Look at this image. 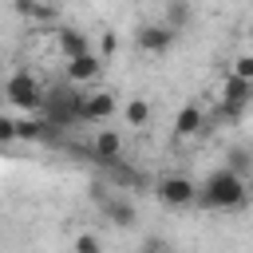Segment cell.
Instances as JSON below:
<instances>
[{
	"label": "cell",
	"instance_id": "cell-12",
	"mask_svg": "<svg viewBox=\"0 0 253 253\" xmlns=\"http://www.w3.org/2000/svg\"><path fill=\"white\" fill-rule=\"evenodd\" d=\"M202 130H206V115H202V107L186 103V107L178 111V119H174V134H178V138H194V134H202Z\"/></svg>",
	"mask_w": 253,
	"mask_h": 253
},
{
	"label": "cell",
	"instance_id": "cell-11",
	"mask_svg": "<svg viewBox=\"0 0 253 253\" xmlns=\"http://www.w3.org/2000/svg\"><path fill=\"white\" fill-rule=\"evenodd\" d=\"M55 43H59L63 59H71V55H83V51H91V40H87V32H83V28H71V24L55 32Z\"/></svg>",
	"mask_w": 253,
	"mask_h": 253
},
{
	"label": "cell",
	"instance_id": "cell-22",
	"mask_svg": "<svg viewBox=\"0 0 253 253\" xmlns=\"http://www.w3.org/2000/svg\"><path fill=\"white\" fill-rule=\"evenodd\" d=\"M115 47H119V40H115V36H111V32H107V36H103V55H111V51H115Z\"/></svg>",
	"mask_w": 253,
	"mask_h": 253
},
{
	"label": "cell",
	"instance_id": "cell-6",
	"mask_svg": "<svg viewBox=\"0 0 253 253\" xmlns=\"http://www.w3.org/2000/svg\"><path fill=\"white\" fill-rule=\"evenodd\" d=\"M154 194H158V198H162L166 206L182 210V206H194L198 182H190L186 174H166V178H158V182H154Z\"/></svg>",
	"mask_w": 253,
	"mask_h": 253
},
{
	"label": "cell",
	"instance_id": "cell-1",
	"mask_svg": "<svg viewBox=\"0 0 253 253\" xmlns=\"http://www.w3.org/2000/svg\"><path fill=\"white\" fill-rule=\"evenodd\" d=\"M245 198H249L245 178H241V174H233L229 166L213 170V174L198 186V194H194V202H198V206H206V210H221V213L241 210V206H245Z\"/></svg>",
	"mask_w": 253,
	"mask_h": 253
},
{
	"label": "cell",
	"instance_id": "cell-18",
	"mask_svg": "<svg viewBox=\"0 0 253 253\" xmlns=\"http://www.w3.org/2000/svg\"><path fill=\"white\" fill-rule=\"evenodd\" d=\"M225 166H229L233 174H241V178H245V174H249V150H245V146H233V150H229V162H225Z\"/></svg>",
	"mask_w": 253,
	"mask_h": 253
},
{
	"label": "cell",
	"instance_id": "cell-3",
	"mask_svg": "<svg viewBox=\"0 0 253 253\" xmlns=\"http://www.w3.org/2000/svg\"><path fill=\"white\" fill-rule=\"evenodd\" d=\"M79 91L75 87H55V91H43V123L47 126H79Z\"/></svg>",
	"mask_w": 253,
	"mask_h": 253
},
{
	"label": "cell",
	"instance_id": "cell-21",
	"mask_svg": "<svg viewBox=\"0 0 253 253\" xmlns=\"http://www.w3.org/2000/svg\"><path fill=\"white\" fill-rule=\"evenodd\" d=\"M0 142H16V119L0 115Z\"/></svg>",
	"mask_w": 253,
	"mask_h": 253
},
{
	"label": "cell",
	"instance_id": "cell-14",
	"mask_svg": "<svg viewBox=\"0 0 253 253\" xmlns=\"http://www.w3.org/2000/svg\"><path fill=\"white\" fill-rule=\"evenodd\" d=\"M103 170H107V182H115V186H142V174H138L134 166H126L123 158H115V162H107Z\"/></svg>",
	"mask_w": 253,
	"mask_h": 253
},
{
	"label": "cell",
	"instance_id": "cell-2",
	"mask_svg": "<svg viewBox=\"0 0 253 253\" xmlns=\"http://www.w3.org/2000/svg\"><path fill=\"white\" fill-rule=\"evenodd\" d=\"M4 99H8L16 111L36 115V111L43 107V83H40L32 71H12V75L4 79Z\"/></svg>",
	"mask_w": 253,
	"mask_h": 253
},
{
	"label": "cell",
	"instance_id": "cell-16",
	"mask_svg": "<svg viewBox=\"0 0 253 253\" xmlns=\"http://www.w3.org/2000/svg\"><path fill=\"white\" fill-rule=\"evenodd\" d=\"M123 115H126V126H146L150 123V103L146 99H130Z\"/></svg>",
	"mask_w": 253,
	"mask_h": 253
},
{
	"label": "cell",
	"instance_id": "cell-15",
	"mask_svg": "<svg viewBox=\"0 0 253 253\" xmlns=\"http://www.w3.org/2000/svg\"><path fill=\"white\" fill-rule=\"evenodd\" d=\"M190 16H194V12H190L186 0H166V20H162V24L174 28V32H182V28L190 24Z\"/></svg>",
	"mask_w": 253,
	"mask_h": 253
},
{
	"label": "cell",
	"instance_id": "cell-4",
	"mask_svg": "<svg viewBox=\"0 0 253 253\" xmlns=\"http://www.w3.org/2000/svg\"><path fill=\"white\" fill-rule=\"evenodd\" d=\"M249 99H253V79L225 75V83H221V119H241Z\"/></svg>",
	"mask_w": 253,
	"mask_h": 253
},
{
	"label": "cell",
	"instance_id": "cell-9",
	"mask_svg": "<svg viewBox=\"0 0 253 253\" xmlns=\"http://www.w3.org/2000/svg\"><path fill=\"white\" fill-rule=\"evenodd\" d=\"M103 75V55H95V51H83V55H71L67 59V83H95Z\"/></svg>",
	"mask_w": 253,
	"mask_h": 253
},
{
	"label": "cell",
	"instance_id": "cell-8",
	"mask_svg": "<svg viewBox=\"0 0 253 253\" xmlns=\"http://www.w3.org/2000/svg\"><path fill=\"white\" fill-rule=\"evenodd\" d=\"M174 40H178V32L166 28V24H142V28L134 32V43H138L146 55H166V51L174 47Z\"/></svg>",
	"mask_w": 253,
	"mask_h": 253
},
{
	"label": "cell",
	"instance_id": "cell-17",
	"mask_svg": "<svg viewBox=\"0 0 253 253\" xmlns=\"http://www.w3.org/2000/svg\"><path fill=\"white\" fill-rule=\"evenodd\" d=\"M12 8H16L24 20H51V8L40 4V0H12Z\"/></svg>",
	"mask_w": 253,
	"mask_h": 253
},
{
	"label": "cell",
	"instance_id": "cell-5",
	"mask_svg": "<svg viewBox=\"0 0 253 253\" xmlns=\"http://www.w3.org/2000/svg\"><path fill=\"white\" fill-rule=\"evenodd\" d=\"M75 111H79V123H107L119 111V103H115L111 91H79Z\"/></svg>",
	"mask_w": 253,
	"mask_h": 253
},
{
	"label": "cell",
	"instance_id": "cell-10",
	"mask_svg": "<svg viewBox=\"0 0 253 253\" xmlns=\"http://www.w3.org/2000/svg\"><path fill=\"white\" fill-rule=\"evenodd\" d=\"M91 158H95L99 166H107V162L123 158V138H119V130H99V134H95V142H91Z\"/></svg>",
	"mask_w": 253,
	"mask_h": 253
},
{
	"label": "cell",
	"instance_id": "cell-7",
	"mask_svg": "<svg viewBox=\"0 0 253 253\" xmlns=\"http://www.w3.org/2000/svg\"><path fill=\"white\" fill-rule=\"evenodd\" d=\"M95 194V190H91ZM99 198V206H103V217L111 221V225H119V229H130L134 221H138V210H134V202L126 198V194H95Z\"/></svg>",
	"mask_w": 253,
	"mask_h": 253
},
{
	"label": "cell",
	"instance_id": "cell-13",
	"mask_svg": "<svg viewBox=\"0 0 253 253\" xmlns=\"http://www.w3.org/2000/svg\"><path fill=\"white\" fill-rule=\"evenodd\" d=\"M47 134V123L40 119V115H24V119H16V142H40Z\"/></svg>",
	"mask_w": 253,
	"mask_h": 253
},
{
	"label": "cell",
	"instance_id": "cell-23",
	"mask_svg": "<svg viewBox=\"0 0 253 253\" xmlns=\"http://www.w3.org/2000/svg\"><path fill=\"white\" fill-rule=\"evenodd\" d=\"M138 253H170V249H166V245H158V241H150V245H142Z\"/></svg>",
	"mask_w": 253,
	"mask_h": 253
},
{
	"label": "cell",
	"instance_id": "cell-19",
	"mask_svg": "<svg viewBox=\"0 0 253 253\" xmlns=\"http://www.w3.org/2000/svg\"><path fill=\"white\" fill-rule=\"evenodd\" d=\"M75 253H103V241L95 233H79L75 237Z\"/></svg>",
	"mask_w": 253,
	"mask_h": 253
},
{
	"label": "cell",
	"instance_id": "cell-20",
	"mask_svg": "<svg viewBox=\"0 0 253 253\" xmlns=\"http://www.w3.org/2000/svg\"><path fill=\"white\" fill-rule=\"evenodd\" d=\"M229 75H237V79H253V59H249V55H237Z\"/></svg>",
	"mask_w": 253,
	"mask_h": 253
}]
</instances>
